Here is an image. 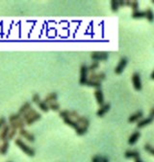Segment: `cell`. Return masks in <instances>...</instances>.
<instances>
[{"mask_svg":"<svg viewBox=\"0 0 154 162\" xmlns=\"http://www.w3.org/2000/svg\"><path fill=\"white\" fill-rule=\"evenodd\" d=\"M42 119V115L39 112H37L35 109H29L27 112H26L24 115H22V120L24 121L25 125H31L35 123V122H38L39 120Z\"/></svg>","mask_w":154,"mask_h":162,"instance_id":"cell-1","label":"cell"},{"mask_svg":"<svg viewBox=\"0 0 154 162\" xmlns=\"http://www.w3.org/2000/svg\"><path fill=\"white\" fill-rule=\"evenodd\" d=\"M76 124L78 125V128L75 130L77 135L79 136H82L85 133H87L88 131V128L90 126V121L87 117L84 116H79L77 119H75Z\"/></svg>","mask_w":154,"mask_h":162,"instance_id":"cell-2","label":"cell"},{"mask_svg":"<svg viewBox=\"0 0 154 162\" xmlns=\"http://www.w3.org/2000/svg\"><path fill=\"white\" fill-rule=\"evenodd\" d=\"M9 125L12 127V128H15V129H23L25 127V123L24 121L22 120L21 116H19V115L17 113V114H12L10 115L9 117Z\"/></svg>","mask_w":154,"mask_h":162,"instance_id":"cell-3","label":"cell"},{"mask_svg":"<svg viewBox=\"0 0 154 162\" xmlns=\"http://www.w3.org/2000/svg\"><path fill=\"white\" fill-rule=\"evenodd\" d=\"M15 143H16V145H17L19 148H21V151H22L25 154H27L28 156H31V157L35 156L36 152H35L34 148H33L32 147H30L29 145L26 144L25 142L22 141L21 138H17V139L15 140Z\"/></svg>","mask_w":154,"mask_h":162,"instance_id":"cell-4","label":"cell"},{"mask_svg":"<svg viewBox=\"0 0 154 162\" xmlns=\"http://www.w3.org/2000/svg\"><path fill=\"white\" fill-rule=\"evenodd\" d=\"M89 76V71L88 67L86 65H82L80 67V78H79V84L80 85H86L87 81H88Z\"/></svg>","mask_w":154,"mask_h":162,"instance_id":"cell-5","label":"cell"},{"mask_svg":"<svg viewBox=\"0 0 154 162\" xmlns=\"http://www.w3.org/2000/svg\"><path fill=\"white\" fill-rule=\"evenodd\" d=\"M91 58L95 61V62H99V61H106L109 58L108 52L103 51H95L91 53Z\"/></svg>","mask_w":154,"mask_h":162,"instance_id":"cell-6","label":"cell"},{"mask_svg":"<svg viewBox=\"0 0 154 162\" xmlns=\"http://www.w3.org/2000/svg\"><path fill=\"white\" fill-rule=\"evenodd\" d=\"M131 80H132V84H133V87L134 89L136 91H141L142 90V79H141V75L138 73V72H134L133 75L131 77Z\"/></svg>","mask_w":154,"mask_h":162,"instance_id":"cell-7","label":"cell"},{"mask_svg":"<svg viewBox=\"0 0 154 162\" xmlns=\"http://www.w3.org/2000/svg\"><path fill=\"white\" fill-rule=\"evenodd\" d=\"M127 64H128V60H127L126 57L120 58V60L118 61V65H117L116 68H115V73H116V74H120V73H122L123 71L125 70V68H126Z\"/></svg>","mask_w":154,"mask_h":162,"instance_id":"cell-8","label":"cell"},{"mask_svg":"<svg viewBox=\"0 0 154 162\" xmlns=\"http://www.w3.org/2000/svg\"><path fill=\"white\" fill-rule=\"evenodd\" d=\"M59 116L65 119V118H71V119H77L80 115L76 111H69V110H62L59 112Z\"/></svg>","mask_w":154,"mask_h":162,"instance_id":"cell-9","label":"cell"},{"mask_svg":"<svg viewBox=\"0 0 154 162\" xmlns=\"http://www.w3.org/2000/svg\"><path fill=\"white\" fill-rule=\"evenodd\" d=\"M19 135H21V137L24 138L25 140H27L28 142H30V143H33V142H35V140H36L35 135L29 132L28 130H26L25 128L19 130Z\"/></svg>","mask_w":154,"mask_h":162,"instance_id":"cell-10","label":"cell"},{"mask_svg":"<svg viewBox=\"0 0 154 162\" xmlns=\"http://www.w3.org/2000/svg\"><path fill=\"white\" fill-rule=\"evenodd\" d=\"M106 78V74L103 71H100V72H91L90 75L88 76V79L91 80H96V81H99V82H101L104 79Z\"/></svg>","mask_w":154,"mask_h":162,"instance_id":"cell-11","label":"cell"},{"mask_svg":"<svg viewBox=\"0 0 154 162\" xmlns=\"http://www.w3.org/2000/svg\"><path fill=\"white\" fill-rule=\"evenodd\" d=\"M110 108H111V104H110L109 102L104 103L103 105L100 106L99 109L96 111V115H97L98 117H103L105 114H107V113L109 112Z\"/></svg>","mask_w":154,"mask_h":162,"instance_id":"cell-12","label":"cell"},{"mask_svg":"<svg viewBox=\"0 0 154 162\" xmlns=\"http://www.w3.org/2000/svg\"><path fill=\"white\" fill-rule=\"evenodd\" d=\"M144 116V112L143 111H137L134 114H132L131 116H129L128 118V123L133 124V123H137L141 119H143Z\"/></svg>","mask_w":154,"mask_h":162,"instance_id":"cell-13","label":"cell"},{"mask_svg":"<svg viewBox=\"0 0 154 162\" xmlns=\"http://www.w3.org/2000/svg\"><path fill=\"white\" fill-rule=\"evenodd\" d=\"M95 98H96V100L98 105H103L105 102H104V94L103 92L101 91V89H96L95 91Z\"/></svg>","mask_w":154,"mask_h":162,"instance_id":"cell-14","label":"cell"},{"mask_svg":"<svg viewBox=\"0 0 154 162\" xmlns=\"http://www.w3.org/2000/svg\"><path fill=\"white\" fill-rule=\"evenodd\" d=\"M140 156H141L140 152H137V151H135V150H128V151H126L124 152V157L127 158V159L133 158L134 160H135V159L140 158Z\"/></svg>","mask_w":154,"mask_h":162,"instance_id":"cell-15","label":"cell"},{"mask_svg":"<svg viewBox=\"0 0 154 162\" xmlns=\"http://www.w3.org/2000/svg\"><path fill=\"white\" fill-rule=\"evenodd\" d=\"M10 129H11V126L9 125H6L5 126H3L2 129L0 130V140H2V141L8 140Z\"/></svg>","mask_w":154,"mask_h":162,"instance_id":"cell-16","label":"cell"},{"mask_svg":"<svg viewBox=\"0 0 154 162\" xmlns=\"http://www.w3.org/2000/svg\"><path fill=\"white\" fill-rule=\"evenodd\" d=\"M153 121H154V120H153L152 118H150V117L145 118V119H141L139 122H137V127H138V128H144V127H145L146 125H150Z\"/></svg>","mask_w":154,"mask_h":162,"instance_id":"cell-17","label":"cell"},{"mask_svg":"<svg viewBox=\"0 0 154 162\" xmlns=\"http://www.w3.org/2000/svg\"><path fill=\"white\" fill-rule=\"evenodd\" d=\"M140 137H141L140 131H134L128 138V145H130V146L135 145L137 143V141L140 139Z\"/></svg>","mask_w":154,"mask_h":162,"instance_id":"cell-18","label":"cell"},{"mask_svg":"<svg viewBox=\"0 0 154 162\" xmlns=\"http://www.w3.org/2000/svg\"><path fill=\"white\" fill-rule=\"evenodd\" d=\"M58 98V94L57 93H49L48 94H46L45 98H44V102L49 104L50 102H54V101H56Z\"/></svg>","mask_w":154,"mask_h":162,"instance_id":"cell-19","label":"cell"},{"mask_svg":"<svg viewBox=\"0 0 154 162\" xmlns=\"http://www.w3.org/2000/svg\"><path fill=\"white\" fill-rule=\"evenodd\" d=\"M31 108H32V106H31V103H30V102H28V101H27V102H24V103L21 106V108L18 109V113H17V114L19 115V116H22V115H24L29 109H31Z\"/></svg>","mask_w":154,"mask_h":162,"instance_id":"cell-20","label":"cell"},{"mask_svg":"<svg viewBox=\"0 0 154 162\" xmlns=\"http://www.w3.org/2000/svg\"><path fill=\"white\" fill-rule=\"evenodd\" d=\"M125 6L130 7L133 11H137L139 10V1H137V0H128V1H125Z\"/></svg>","mask_w":154,"mask_h":162,"instance_id":"cell-21","label":"cell"},{"mask_svg":"<svg viewBox=\"0 0 154 162\" xmlns=\"http://www.w3.org/2000/svg\"><path fill=\"white\" fill-rule=\"evenodd\" d=\"M91 161L92 162H109V158L107 156H102V155L96 154L92 157Z\"/></svg>","mask_w":154,"mask_h":162,"instance_id":"cell-22","label":"cell"},{"mask_svg":"<svg viewBox=\"0 0 154 162\" xmlns=\"http://www.w3.org/2000/svg\"><path fill=\"white\" fill-rule=\"evenodd\" d=\"M145 17L148 20L149 22H153L154 21V13H153V11L150 8L146 9L145 11Z\"/></svg>","mask_w":154,"mask_h":162,"instance_id":"cell-23","label":"cell"},{"mask_svg":"<svg viewBox=\"0 0 154 162\" xmlns=\"http://www.w3.org/2000/svg\"><path fill=\"white\" fill-rule=\"evenodd\" d=\"M8 150H9V141L8 140L3 141L2 145L0 146V154L5 155L8 152Z\"/></svg>","mask_w":154,"mask_h":162,"instance_id":"cell-24","label":"cell"},{"mask_svg":"<svg viewBox=\"0 0 154 162\" xmlns=\"http://www.w3.org/2000/svg\"><path fill=\"white\" fill-rule=\"evenodd\" d=\"M86 85L90 86V87H92V88H96V89H99V88L101 87V82H99V81H96V80L88 79Z\"/></svg>","mask_w":154,"mask_h":162,"instance_id":"cell-25","label":"cell"},{"mask_svg":"<svg viewBox=\"0 0 154 162\" xmlns=\"http://www.w3.org/2000/svg\"><path fill=\"white\" fill-rule=\"evenodd\" d=\"M132 17H133V18H136V19L145 17V11H140V10L133 11V13H132Z\"/></svg>","mask_w":154,"mask_h":162,"instance_id":"cell-26","label":"cell"},{"mask_svg":"<svg viewBox=\"0 0 154 162\" xmlns=\"http://www.w3.org/2000/svg\"><path fill=\"white\" fill-rule=\"evenodd\" d=\"M38 106H39V108L41 109L43 112H48L49 111V108H48V104L47 103H45L43 100H41L38 103Z\"/></svg>","mask_w":154,"mask_h":162,"instance_id":"cell-27","label":"cell"},{"mask_svg":"<svg viewBox=\"0 0 154 162\" xmlns=\"http://www.w3.org/2000/svg\"><path fill=\"white\" fill-rule=\"evenodd\" d=\"M119 5H118V0H112L111 1V10L114 13H117L118 11Z\"/></svg>","mask_w":154,"mask_h":162,"instance_id":"cell-28","label":"cell"},{"mask_svg":"<svg viewBox=\"0 0 154 162\" xmlns=\"http://www.w3.org/2000/svg\"><path fill=\"white\" fill-rule=\"evenodd\" d=\"M99 68V62H93L88 67V71H91V72H93V71H96V70H97Z\"/></svg>","mask_w":154,"mask_h":162,"instance_id":"cell-29","label":"cell"},{"mask_svg":"<svg viewBox=\"0 0 154 162\" xmlns=\"http://www.w3.org/2000/svg\"><path fill=\"white\" fill-rule=\"evenodd\" d=\"M48 108H49V110L59 111L60 110V104L58 102H56V101H54V102H50L48 104Z\"/></svg>","mask_w":154,"mask_h":162,"instance_id":"cell-30","label":"cell"},{"mask_svg":"<svg viewBox=\"0 0 154 162\" xmlns=\"http://www.w3.org/2000/svg\"><path fill=\"white\" fill-rule=\"evenodd\" d=\"M144 148H145V151H146L148 153L154 155V147H152L150 144H145L144 146Z\"/></svg>","mask_w":154,"mask_h":162,"instance_id":"cell-31","label":"cell"},{"mask_svg":"<svg viewBox=\"0 0 154 162\" xmlns=\"http://www.w3.org/2000/svg\"><path fill=\"white\" fill-rule=\"evenodd\" d=\"M16 134H17V129H15V128H12V127H11L10 132H9V136H8V141H9V140H12V139H14L15 136H16Z\"/></svg>","mask_w":154,"mask_h":162,"instance_id":"cell-32","label":"cell"},{"mask_svg":"<svg viewBox=\"0 0 154 162\" xmlns=\"http://www.w3.org/2000/svg\"><path fill=\"white\" fill-rule=\"evenodd\" d=\"M41 100H42V99H41V97H39V94H33V97H32V101H33V102H34V103L38 104Z\"/></svg>","mask_w":154,"mask_h":162,"instance_id":"cell-33","label":"cell"},{"mask_svg":"<svg viewBox=\"0 0 154 162\" xmlns=\"http://www.w3.org/2000/svg\"><path fill=\"white\" fill-rule=\"evenodd\" d=\"M6 125H7L6 124V119L4 117H1L0 118V130H1L3 128V126H5Z\"/></svg>","mask_w":154,"mask_h":162,"instance_id":"cell-34","label":"cell"},{"mask_svg":"<svg viewBox=\"0 0 154 162\" xmlns=\"http://www.w3.org/2000/svg\"><path fill=\"white\" fill-rule=\"evenodd\" d=\"M149 117H150V118H152V119L154 120V107H153V108H151L150 111H149Z\"/></svg>","mask_w":154,"mask_h":162,"instance_id":"cell-35","label":"cell"},{"mask_svg":"<svg viewBox=\"0 0 154 162\" xmlns=\"http://www.w3.org/2000/svg\"><path fill=\"white\" fill-rule=\"evenodd\" d=\"M118 5H119V7L125 6V1L124 0H118Z\"/></svg>","mask_w":154,"mask_h":162,"instance_id":"cell-36","label":"cell"},{"mask_svg":"<svg viewBox=\"0 0 154 162\" xmlns=\"http://www.w3.org/2000/svg\"><path fill=\"white\" fill-rule=\"evenodd\" d=\"M150 78L152 79V80H154V71L151 72V74H150Z\"/></svg>","mask_w":154,"mask_h":162,"instance_id":"cell-37","label":"cell"},{"mask_svg":"<svg viewBox=\"0 0 154 162\" xmlns=\"http://www.w3.org/2000/svg\"><path fill=\"white\" fill-rule=\"evenodd\" d=\"M134 162H144V161L141 158H138V159H135V161H134Z\"/></svg>","mask_w":154,"mask_h":162,"instance_id":"cell-38","label":"cell"},{"mask_svg":"<svg viewBox=\"0 0 154 162\" xmlns=\"http://www.w3.org/2000/svg\"><path fill=\"white\" fill-rule=\"evenodd\" d=\"M151 3H152V4H154V0H152V1H151Z\"/></svg>","mask_w":154,"mask_h":162,"instance_id":"cell-39","label":"cell"},{"mask_svg":"<svg viewBox=\"0 0 154 162\" xmlns=\"http://www.w3.org/2000/svg\"><path fill=\"white\" fill-rule=\"evenodd\" d=\"M10 162H11V161H10Z\"/></svg>","mask_w":154,"mask_h":162,"instance_id":"cell-40","label":"cell"}]
</instances>
